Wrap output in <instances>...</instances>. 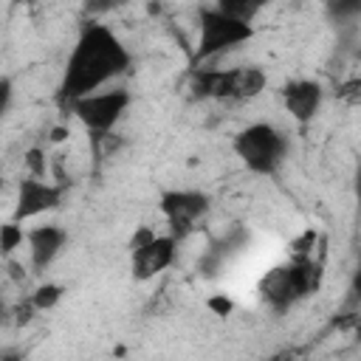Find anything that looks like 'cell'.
<instances>
[{
	"instance_id": "obj_1",
	"label": "cell",
	"mask_w": 361,
	"mask_h": 361,
	"mask_svg": "<svg viewBox=\"0 0 361 361\" xmlns=\"http://www.w3.org/2000/svg\"><path fill=\"white\" fill-rule=\"evenodd\" d=\"M127 68L130 51L121 45V39L107 25H87L68 56L62 96L68 102H76L87 93H96L110 79L121 76Z\"/></svg>"
},
{
	"instance_id": "obj_2",
	"label": "cell",
	"mask_w": 361,
	"mask_h": 361,
	"mask_svg": "<svg viewBox=\"0 0 361 361\" xmlns=\"http://www.w3.org/2000/svg\"><path fill=\"white\" fill-rule=\"evenodd\" d=\"M319 282H322V268L307 254H293L288 265H279L262 276L259 293L274 310H288L293 302L316 293Z\"/></svg>"
},
{
	"instance_id": "obj_3",
	"label": "cell",
	"mask_w": 361,
	"mask_h": 361,
	"mask_svg": "<svg viewBox=\"0 0 361 361\" xmlns=\"http://www.w3.org/2000/svg\"><path fill=\"white\" fill-rule=\"evenodd\" d=\"M234 152L254 175H276V169L285 161L288 141L274 124L257 121V124H248L245 130L237 133Z\"/></svg>"
},
{
	"instance_id": "obj_4",
	"label": "cell",
	"mask_w": 361,
	"mask_h": 361,
	"mask_svg": "<svg viewBox=\"0 0 361 361\" xmlns=\"http://www.w3.org/2000/svg\"><path fill=\"white\" fill-rule=\"evenodd\" d=\"M254 37L251 23L234 20L217 8H206L200 14V34H197V48H195V62L212 59L228 48H237Z\"/></svg>"
},
{
	"instance_id": "obj_5",
	"label": "cell",
	"mask_w": 361,
	"mask_h": 361,
	"mask_svg": "<svg viewBox=\"0 0 361 361\" xmlns=\"http://www.w3.org/2000/svg\"><path fill=\"white\" fill-rule=\"evenodd\" d=\"M127 104H130V93L121 90V87H116V90H96V93H87V96L71 102L76 118L90 133H99V135L113 130V124L124 116Z\"/></svg>"
},
{
	"instance_id": "obj_6",
	"label": "cell",
	"mask_w": 361,
	"mask_h": 361,
	"mask_svg": "<svg viewBox=\"0 0 361 361\" xmlns=\"http://www.w3.org/2000/svg\"><path fill=\"white\" fill-rule=\"evenodd\" d=\"M158 206L169 223V234L186 237L200 223V217L209 212V197L195 189H172L161 195Z\"/></svg>"
},
{
	"instance_id": "obj_7",
	"label": "cell",
	"mask_w": 361,
	"mask_h": 361,
	"mask_svg": "<svg viewBox=\"0 0 361 361\" xmlns=\"http://www.w3.org/2000/svg\"><path fill=\"white\" fill-rule=\"evenodd\" d=\"M175 251H178V237L175 234H155L152 240H147L144 245L133 248V276L135 279H152L161 271H166L175 262Z\"/></svg>"
},
{
	"instance_id": "obj_8",
	"label": "cell",
	"mask_w": 361,
	"mask_h": 361,
	"mask_svg": "<svg viewBox=\"0 0 361 361\" xmlns=\"http://www.w3.org/2000/svg\"><path fill=\"white\" fill-rule=\"evenodd\" d=\"M59 200H62V189L59 186H51L42 178L31 175V178L20 180L14 220H28V217H37L42 212H51V209L59 206Z\"/></svg>"
},
{
	"instance_id": "obj_9",
	"label": "cell",
	"mask_w": 361,
	"mask_h": 361,
	"mask_svg": "<svg viewBox=\"0 0 361 361\" xmlns=\"http://www.w3.org/2000/svg\"><path fill=\"white\" fill-rule=\"evenodd\" d=\"M322 99H324V90L319 82L313 79H296V82H288L285 90H282V104L285 110L299 121V124H307L310 118H316L319 107H322Z\"/></svg>"
},
{
	"instance_id": "obj_10",
	"label": "cell",
	"mask_w": 361,
	"mask_h": 361,
	"mask_svg": "<svg viewBox=\"0 0 361 361\" xmlns=\"http://www.w3.org/2000/svg\"><path fill=\"white\" fill-rule=\"evenodd\" d=\"M68 243V231L59 226H37L28 234V254H31V268L34 271H45L56 254L65 248Z\"/></svg>"
},
{
	"instance_id": "obj_11",
	"label": "cell",
	"mask_w": 361,
	"mask_h": 361,
	"mask_svg": "<svg viewBox=\"0 0 361 361\" xmlns=\"http://www.w3.org/2000/svg\"><path fill=\"white\" fill-rule=\"evenodd\" d=\"M192 90L200 99H231L234 93V68H195Z\"/></svg>"
},
{
	"instance_id": "obj_12",
	"label": "cell",
	"mask_w": 361,
	"mask_h": 361,
	"mask_svg": "<svg viewBox=\"0 0 361 361\" xmlns=\"http://www.w3.org/2000/svg\"><path fill=\"white\" fill-rule=\"evenodd\" d=\"M265 85H268L265 71L251 68V65L248 68H234V93H231V99L234 102H248V99L259 96L265 90Z\"/></svg>"
},
{
	"instance_id": "obj_13",
	"label": "cell",
	"mask_w": 361,
	"mask_h": 361,
	"mask_svg": "<svg viewBox=\"0 0 361 361\" xmlns=\"http://www.w3.org/2000/svg\"><path fill=\"white\" fill-rule=\"evenodd\" d=\"M268 6V0H214V8L234 17V20H243V23H251L257 20V14Z\"/></svg>"
},
{
	"instance_id": "obj_14",
	"label": "cell",
	"mask_w": 361,
	"mask_h": 361,
	"mask_svg": "<svg viewBox=\"0 0 361 361\" xmlns=\"http://www.w3.org/2000/svg\"><path fill=\"white\" fill-rule=\"evenodd\" d=\"M327 11L336 23H350L361 17V0H327Z\"/></svg>"
},
{
	"instance_id": "obj_15",
	"label": "cell",
	"mask_w": 361,
	"mask_h": 361,
	"mask_svg": "<svg viewBox=\"0 0 361 361\" xmlns=\"http://www.w3.org/2000/svg\"><path fill=\"white\" fill-rule=\"evenodd\" d=\"M59 299H62V288H59V285H39V288L31 293V302H34L37 310H48V307H54Z\"/></svg>"
},
{
	"instance_id": "obj_16",
	"label": "cell",
	"mask_w": 361,
	"mask_h": 361,
	"mask_svg": "<svg viewBox=\"0 0 361 361\" xmlns=\"http://www.w3.org/2000/svg\"><path fill=\"white\" fill-rule=\"evenodd\" d=\"M20 243H23V228H20L17 223H6V226L0 228V251L8 257Z\"/></svg>"
},
{
	"instance_id": "obj_17",
	"label": "cell",
	"mask_w": 361,
	"mask_h": 361,
	"mask_svg": "<svg viewBox=\"0 0 361 361\" xmlns=\"http://www.w3.org/2000/svg\"><path fill=\"white\" fill-rule=\"evenodd\" d=\"M130 0H85V8L90 14H107V11H116L121 6H127Z\"/></svg>"
},
{
	"instance_id": "obj_18",
	"label": "cell",
	"mask_w": 361,
	"mask_h": 361,
	"mask_svg": "<svg viewBox=\"0 0 361 361\" xmlns=\"http://www.w3.org/2000/svg\"><path fill=\"white\" fill-rule=\"evenodd\" d=\"M336 327L338 330H350L355 341H361V310L358 313H347L344 319H336Z\"/></svg>"
},
{
	"instance_id": "obj_19",
	"label": "cell",
	"mask_w": 361,
	"mask_h": 361,
	"mask_svg": "<svg viewBox=\"0 0 361 361\" xmlns=\"http://www.w3.org/2000/svg\"><path fill=\"white\" fill-rule=\"evenodd\" d=\"M25 164L31 166V175H34V178H42V175H45V161H42V152H39V149H31L28 158H25Z\"/></svg>"
},
{
	"instance_id": "obj_20",
	"label": "cell",
	"mask_w": 361,
	"mask_h": 361,
	"mask_svg": "<svg viewBox=\"0 0 361 361\" xmlns=\"http://www.w3.org/2000/svg\"><path fill=\"white\" fill-rule=\"evenodd\" d=\"M313 240H316V231H307L305 237H299V240L293 243V254H307L310 245H313Z\"/></svg>"
},
{
	"instance_id": "obj_21",
	"label": "cell",
	"mask_w": 361,
	"mask_h": 361,
	"mask_svg": "<svg viewBox=\"0 0 361 361\" xmlns=\"http://www.w3.org/2000/svg\"><path fill=\"white\" fill-rule=\"evenodd\" d=\"M350 299H353V302H361V262H358V268L353 271V282H350Z\"/></svg>"
},
{
	"instance_id": "obj_22",
	"label": "cell",
	"mask_w": 361,
	"mask_h": 361,
	"mask_svg": "<svg viewBox=\"0 0 361 361\" xmlns=\"http://www.w3.org/2000/svg\"><path fill=\"white\" fill-rule=\"evenodd\" d=\"M209 307H212V310H217L220 316H226V313L231 310V302H228V299H223V296H214V299H209Z\"/></svg>"
},
{
	"instance_id": "obj_23",
	"label": "cell",
	"mask_w": 361,
	"mask_h": 361,
	"mask_svg": "<svg viewBox=\"0 0 361 361\" xmlns=\"http://www.w3.org/2000/svg\"><path fill=\"white\" fill-rule=\"evenodd\" d=\"M0 93H3V113H8V107H11V82L8 79H3Z\"/></svg>"
},
{
	"instance_id": "obj_24",
	"label": "cell",
	"mask_w": 361,
	"mask_h": 361,
	"mask_svg": "<svg viewBox=\"0 0 361 361\" xmlns=\"http://www.w3.org/2000/svg\"><path fill=\"white\" fill-rule=\"evenodd\" d=\"M355 197L361 200V166H358V172H355Z\"/></svg>"
},
{
	"instance_id": "obj_25",
	"label": "cell",
	"mask_w": 361,
	"mask_h": 361,
	"mask_svg": "<svg viewBox=\"0 0 361 361\" xmlns=\"http://www.w3.org/2000/svg\"><path fill=\"white\" fill-rule=\"evenodd\" d=\"M11 3H23V0H11Z\"/></svg>"
}]
</instances>
